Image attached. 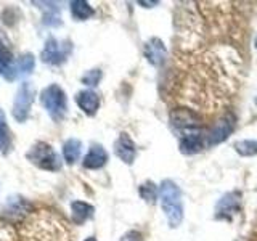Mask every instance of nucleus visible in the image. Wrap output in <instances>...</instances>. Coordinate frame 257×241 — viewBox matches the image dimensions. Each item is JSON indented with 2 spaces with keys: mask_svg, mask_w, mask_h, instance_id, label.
<instances>
[{
  "mask_svg": "<svg viewBox=\"0 0 257 241\" xmlns=\"http://www.w3.org/2000/svg\"><path fill=\"white\" fill-rule=\"evenodd\" d=\"M159 198L169 225L172 228L179 227L183 220V201L179 185L174 180H164L159 187Z\"/></svg>",
  "mask_w": 257,
  "mask_h": 241,
  "instance_id": "1",
  "label": "nucleus"
},
{
  "mask_svg": "<svg viewBox=\"0 0 257 241\" xmlns=\"http://www.w3.org/2000/svg\"><path fill=\"white\" fill-rule=\"evenodd\" d=\"M40 103H42V106L47 109V112L53 120H61L66 116L68 100L60 85L52 84L44 88L42 93H40Z\"/></svg>",
  "mask_w": 257,
  "mask_h": 241,
  "instance_id": "2",
  "label": "nucleus"
},
{
  "mask_svg": "<svg viewBox=\"0 0 257 241\" xmlns=\"http://www.w3.org/2000/svg\"><path fill=\"white\" fill-rule=\"evenodd\" d=\"M26 158L34 166H37L39 169H44V171L55 172L61 169L60 156L56 155V151L45 142H37L36 145H32V148L28 151Z\"/></svg>",
  "mask_w": 257,
  "mask_h": 241,
  "instance_id": "3",
  "label": "nucleus"
},
{
  "mask_svg": "<svg viewBox=\"0 0 257 241\" xmlns=\"http://www.w3.org/2000/svg\"><path fill=\"white\" fill-rule=\"evenodd\" d=\"M34 95H36V88L32 84L23 82L20 85L18 92L15 95V101H13V117L18 120V123H24V120L28 119L32 101H34Z\"/></svg>",
  "mask_w": 257,
  "mask_h": 241,
  "instance_id": "4",
  "label": "nucleus"
},
{
  "mask_svg": "<svg viewBox=\"0 0 257 241\" xmlns=\"http://www.w3.org/2000/svg\"><path fill=\"white\" fill-rule=\"evenodd\" d=\"M69 50H71L69 42H60V40L52 37L45 42V47L40 56H42V61L47 64H61L68 58Z\"/></svg>",
  "mask_w": 257,
  "mask_h": 241,
  "instance_id": "5",
  "label": "nucleus"
},
{
  "mask_svg": "<svg viewBox=\"0 0 257 241\" xmlns=\"http://www.w3.org/2000/svg\"><path fill=\"white\" fill-rule=\"evenodd\" d=\"M199 116L195 111L187 109V108H180L171 112V124L175 127L177 131L182 132H190V131H196V127L199 124Z\"/></svg>",
  "mask_w": 257,
  "mask_h": 241,
  "instance_id": "6",
  "label": "nucleus"
},
{
  "mask_svg": "<svg viewBox=\"0 0 257 241\" xmlns=\"http://www.w3.org/2000/svg\"><path fill=\"white\" fill-rule=\"evenodd\" d=\"M233 129H235V116L225 114L222 119L217 120V124L211 129V132L206 135L207 137V145L211 147V145L222 143L233 132Z\"/></svg>",
  "mask_w": 257,
  "mask_h": 241,
  "instance_id": "7",
  "label": "nucleus"
},
{
  "mask_svg": "<svg viewBox=\"0 0 257 241\" xmlns=\"http://www.w3.org/2000/svg\"><path fill=\"white\" fill-rule=\"evenodd\" d=\"M114 153H116V156L120 161H124L125 164H132L135 161V155H137V148H135L134 140L127 134H120L119 139L114 143Z\"/></svg>",
  "mask_w": 257,
  "mask_h": 241,
  "instance_id": "8",
  "label": "nucleus"
},
{
  "mask_svg": "<svg viewBox=\"0 0 257 241\" xmlns=\"http://www.w3.org/2000/svg\"><path fill=\"white\" fill-rule=\"evenodd\" d=\"M145 56H147V60L153 64V66H161V64L164 63L166 60V47H164V42L158 37H153L150 39L147 44H145Z\"/></svg>",
  "mask_w": 257,
  "mask_h": 241,
  "instance_id": "9",
  "label": "nucleus"
},
{
  "mask_svg": "<svg viewBox=\"0 0 257 241\" xmlns=\"http://www.w3.org/2000/svg\"><path fill=\"white\" fill-rule=\"evenodd\" d=\"M0 74L8 80H13L15 77H18L15 56L10 52V48L4 45L2 42H0Z\"/></svg>",
  "mask_w": 257,
  "mask_h": 241,
  "instance_id": "10",
  "label": "nucleus"
},
{
  "mask_svg": "<svg viewBox=\"0 0 257 241\" xmlns=\"http://www.w3.org/2000/svg\"><path fill=\"white\" fill-rule=\"evenodd\" d=\"M204 147L203 135L199 131H190L185 132L180 139V151L183 155H195V153L201 151Z\"/></svg>",
  "mask_w": 257,
  "mask_h": 241,
  "instance_id": "11",
  "label": "nucleus"
},
{
  "mask_svg": "<svg viewBox=\"0 0 257 241\" xmlns=\"http://www.w3.org/2000/svg\"><path fill=\"white\" fill-rule=\"evenodd\" d=\"M76 103L87 116H93L100 108V98L93 90H80L76 95Z\"/></svg>",
  "mask_w": 257,
  "mask_h": 241,
  "instance_id": "12",
  "label": "nucleus"
},
{
  "mask_svg": "<svg viewBox=\"0 0 257 241\" xmlns=\"http://www.w3.org/2000/svg\"><path fill=\"white\" fill-rule=\"evenodd\" d=\"M108 163V153L101 145H93V147L88 150V153L84 158V167L85 169H101L104 164Z\"/></svg>",
  "mask_w": 257,
  "mask_h": 241,
  "instance_id": "13",
  "label": "nucleus"
},
{
  "mask_svg": "<svg viewBox=\"0 0 257 241\" xmlns=\"http://www.w3.org/2000/svg\"><path fill=\"white\" fill-rule=\"evenodd\" d=\"M239 209V195L236 191L233 193H228V195H225L220 201L219 204H217V217H225V219H230L231 214L238 212Z\"/></svg>",
  "mask_w": 257,
  "mask_h": 241,
  "instance_id": "14",
  "label": "nucleus"
},
{
  "mask_svg": "<svg viewBox=\"0 0 257 241\" xmlns=\"http://www.w3.org/2000/svg\"><path fill=\"white\" fill-rule=\"evenodd\" d=\"M95 209L93 206H90L88 203H84V201H74L71 204V215H72V220L76 223H84L85 220H88L90 217L93 215Z\"/></svg>",
  "mask_w": 257,
  "mask_h": 241,
  "instance_id": "15",
  "label": "nucleus"
},
{
  "mask_svg": "<svg viewBox=\"0 0 257 241\" xmlns=\"http://www.w3.org/2000/svg\"><path fill=\"white\" fill-rule=\"evenodd\" d=\"M80 151H82V143L76 139H69L63 145V156H64V161H66L68 164L76 163L80 156Z\"/></svg>",
  "mask_w": 257,
  "mask_h": 241,
  "instance_id": "16",
  "label": "nucleus"
},
{
  "mask_svg": "<svg viewBox=\"0 0 257 241\" xmlns=\"http://www.w3.org/2000/svg\"><path fill=\"white\" fill-rule=\"evenodd\" d=\"M71 15L74 16L76 20L79 21H84V20H88L90 16H93V8L88 5L84 0H74V2H71Z\"/></svg>",
  "mask_w": 257,
  "mask_h": 241,
  "instance_id": "17",
  "label": "nucleus"
},
{
  "mask_svg": "<svg viewBox=\"0 0 257 241\" xmlns=\"http://www.w3.org/2000/svg\"><path fill=\"white\" fill-rule=\"evenodd\" d=\"M139 193H140V196L147 201V203L150 204H155V201L158 199V195H159V190L155 183H153L151 180H147L145 183L140 185V188H139Z\"/></svg>",
  "mask_w": 257,
  "mask_h": 241,
  "instance_id": "18",
  "label": "nucleus"
},
{
  "mask_svg": "<svg viewBox=\"0 0 257 241\" xmlns=\"http://www.w3.org/2000/svg\"><path fill=\"white\" fill-rule=\"evenodd\" d=\"M233 148L241 156H255L257 155V140H241L233 145Z\"/></svg>",
  "mask_w": 257,
  "mask_h": 241,
  "instance_id": "19",
  "label": "nucleus"
},
{
  "mask_svg": "<svg viewBox=\"0 0 257 241\" xmlns=\"http://www.w3.org/2000/svg\"><path fill=\"white\" fill-rule=\"evenodd\" d=\"M32 69H34V56L31 53H24L16 60V72H18V76L29 74Z\"/></svg>",
  "mask_w": 257,
  "mask_h": 241,
  "instance_id": "20",
  "label": "nucleus"
},
{
  "mask_svg": "<svg viewBox=\"0 0 257 241\" xmlns=\"http://www.w3.org/2000/svg\"><path fill=\"white\" fill-rule=\"evenodd\" d=\"M100 80H101V71L100 69H92L82 77V84L95 87V85H98Z\"/></svg>",
  "mask_w": 257,
  "mask_h": 241,
  "instance_id": "21",
  "label": "nucleus"
},
{
  "mask_svg": "<svg viewBox=\"0 0 257 241\" xmlns=\"http://www.w3.org/2000/svg\"><path fill=\"white\" fill-rule=\"evenodd\" d=\"M120 241H142V235H140V231L132 230V231H127L125 235L120 238Z\"/></svg>",
  "mask_w": 257,
  "mask_h": 241,
  "instance_id": "22",
  "label": "nucleus"
},
{
  "mask_svg": "<svg viewBox=\"0 0 257 241\" xmlns=\"http://www.w3.org/2000/svg\"><path fill=\"white\" fill-rule=\"evenodd\" d=\"M4 137H5V114L0 111V143L4 142Z\"/></svg>",
  "mask_w": 257,
  "mask_h": 241,
  "instance_id": "23",
  "label": "nucleus"
},
{
  "mask_svg": "<svg viewBox=\"0 0 257 241\" xmlns=\"http://www.w3.org/2000/svg\"><path fill=\"white\" fill-rule=\"evenodd\" d=\"M140 5H147V8H150L151 5H158V2H139Z\"/></svg>",
  "mask_w": 257,
  "mask_h": 241,
  "instance_id": "24",
  "label": "nucleus"
},
{
  "mask_svg": "<svg viewBox=\"0 0 257 241\" xmlns=\"http://www.w3.org/2000/svg\"><path fill=\"white\" fill-rule=\"evenodd\" d=\"M85 241H96V238H95V236H88Z\"/></svg>",
  "mask_w": 257,
  "mask_h": 241,
  "instance_id": "25",
  "label": "nucleus"
},
{
  "mask_svg": "<svg viewBox=\"0 0 257 241\" xmlns=\"http://www.w3.org/2000/svg\"><path fill=\"white\" fill-rule=\"evenodd\" d=\"M255 104H257V96H255Z\"/></svg>",
  "mask_w": 257,
  "mask_h": 241,
  "instance_id": "26",
  "label": "nucleus"
},
{
  "mask_svg": "<svg viewBox=\"0 0 257 241\" xmlns=\"http://www.w3.org/2000/svg\"><path fill=\"white\" fill-rule=\"evenodd\" d=\"M255 47H257V39H255Z\"/></svg>",
  "mask_w": 257,
  "mask_h": 241,
  "instance_id": "27",
  "label": "nucleus"
}]
</instances>
